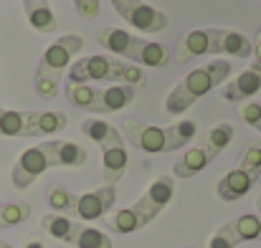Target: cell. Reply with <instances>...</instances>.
I'll return each instance as SVG.
<instances>
[{
    "instance_id": "3",
    "label": "cell",
    "mask_w": 261,
    "mask_h": 248,
    "mask_svg": "<svg viewBox=\"0 0 261 248\" xmlns=\"http://www.w3.org/2000/svg\"><path fill=\"white\" fill-rule=\"evenodd\" d=\"M96 43L104 48V51H112V56H124L129 59V64L135 66H147V69H163L173 61V51L165 46V43H155V41H147V38H140L129 31H122V28H101L96 33Z\"/></svg>"
},
{
    "instance_id": "24",
    "label": "cell",
    "mask_w": 261,
    "mask_h": 248,
    "mask_svg": "<svg viewBox=\"0 0 261 248\" xmlns=\"http://www.w3.org/2000/svg\"><path fill=\"white\" fill-rule=\"evenodd\" d=\"M96 91H99V89H94V86H89V84L66 81V96H69V101H71L74 106L84 109V112H89L91 104L96 101Z\"/></svg>"
},
{
    "instance_id": "14",
    "label": "cell",
    "mask_w": 261,
    "mask_h": 248,
    "mask_svg": "<svg viewBox=\"0 0 261 248\" xmlns=\"http://www.w3.org/2000/svg\"><path fill=\"white\" fill-rule=\"evenodd\" d=\"M213 38H216V28H198L182 36V41L177 43L173 51V61L177 64H188L198 56L213 53Z\"/></svg>"
},
{
    "instance_id": "7",
    "label": "cell",
    "mask_w": 261,
    "mask_h": 248,
    "mask_svg": "<svg viewBox=\"0 0 261 248\" xmlns=\"http://www.w3.org/2000/svg\"><path fill=\"white\" fill-rule=\"evenodd\" d=\"M82 134H87L91 142L99 145L101 150V167H104V182L107 185H117L124 172H127V150H124V140H122V132H117V127L96 119V117H89L82 122Z\"/></svg>"
},
{
    "instance_id": "10",
    "label": "cell",
    "mask_w": 261,
    "mask_h": 248,
    "mask_svg": "<svg viewBox=\"0 0 261 248\" xmlns=\"http://www.w3.org/2000/svg\"><path fill=\"white\" fill-rule=\"evenodd\" d=\"M51 167H61L59 160V140H51V142H41L36 147H28L13 165L10 172V180L18 190H25L31 187L46 170Z\"/></svg>"
},
{
    "instance_id": "26",
    "label": "cell",
    "mask_w": 261,
    "mask_h": 248,
    "mask_svg": "<svg viewBox=\"0 0 261 248\" xmlns=\"http://www.w3.org/2000/svg\"><path fill=\"white\" fill-rule=\"evenodd\" d=\"M239 243H241V238H239L233 223L228 221V223H223V226L213 233V238H211L208 248H236Z\"/></svg>"
},
{
    "instance_id": "23",
    "label": "cell",
    "mask_w": 261,
    "mask_h": 248,
    "mask_svg": "<svg viewBox=\"0 0 261 248\" xmlns=\"http://www.w3.org/2000/svg\"><path fill=\"white\" fill-rule=\"evenodd\" d=\"M28 215H31V205L28 203H3L0 205V231L20 226L23 221H28Z\"/></svg>"
},
{
    "instance_id": "16",
    "label": "cell",
    "mask_w": 261,
    "mask_h": 248,
    "mask_svg": "<svg viewBox=\"0 0 261 248\" xmlns=\"http://www.w3.org/2000/svg\"><path fill=\"white\" fill-rule=\"evenodd\" d=\"M251 48H254V43L244 33L231 31V28H216L213 53H228V56H236V59H249Z\"/></svg>"
},
{
    "instance_id": "29",
    "label": "cell",
    "mask_w": 261,
    "mask_h": 248,
    "mask_svg": "<svg viewBox=\"0 0 261 248\" xmlns=\"http://www.w3.org/2000/svg\"><path fill=\"white\" fill-rule=\"evenodd\" d=\"M25 248H46V246H43L41 241H28V243H25Z\"/></svg>"
},
{
    "instance_id": "6",
    "label": "cell",
    "mask_w": 261,
    "mask_h": 248,
    "mask_svg": "<svg viewBox=\"0 0 261 248\" xmlns=\"http://www.w3.org/2000/svg\"><path fill=\"white\" fill-rule=\"evenodd\" d=\"M82 48H84L82 36H61L56 43H51L46 48V53L41 56L38 69H36V91L41 99H54L59 94L61 74L74 64V59Z\"/></svg>"
},
{
    "instance_id": "21",
    "label": "cell",
    "mask_w": 261,
    "mask_h": 248,
    "mask_svg": "<svg viewBox=\"0 0 261 248\" xmlns=\"http://www.w3.org/2000/svg\"><path fill=\"white\" fill-rule=\"evenodd\" d=\"M48 205L54 208L56 215L71 218V215H74V205H76V195L69 192V190L61 187V185H54V187L48 190Z\"/></svg>"
},
{
    "instance_id": "13",
    "label": "cell",
    "mask_w": 261,
    "mask_h": 248,
    "mask_svg": "<svg viewBox=\"0 0 261 248\" xmlns=\"http://www.w3.org/2000/svg\"><path fill=\"white\" fill-rule=\"evenodd\" d=\"M114 203H117V187H112V185L96 187L91 192L76 195V205H74V215L71 218L79 221V223L99 221V218H104V213L112 210Z\"/></svg>"
},
{
    "instance_id": "11",
    "label": "cell",
    "mask_w": 261,
    "mask_h": 248,
    "mask_svg": "<svg viewBox=\"0 0 261 248\" xmlns=\"http://www.w3.org/2000/svg\"><path fill=\"white\" fill-rule=\"evenodd\" d=\"M112 8L135 28L142 33H160L168 28V15L152 5H147L145 0H109Z\"/></svg>"
},
{
    "instance_id": "30",
    "label": "cell",
    "mask_w": 261,
    "mask_h": 248,
    "mask_svg": "<svg viewBox=\"0 0 261 248\" xmlns=\"http://www.w3.org/2000/svg\"><path fill=\"white\" fill-rule=\"evenodd\" d=\"M256 210H259V215H261V195L256 198Z\"/></svg>"
},
{
    "instance_id": "28",
    "label": "cell",
    "mask_w": 261,
    "mask_h": 248,
    "mask_svg": "<svg viewBox=\"0 0 261 248\" xmlns=\"http://www.w3.org/2000/svg\"><path fill=\"white\" fill-rule=\"evenodd\" d=\"M241 117H244V122H246V124H251V127L261 134V101H251V104H246V106L241 109Z\"/></svg>"
},
{
    "instance_id": "9",
    "label": "cell",
    "mask_w": 261,
    "mask_h": 248,
    "mask_svg": "<svg viewBox=\"0 0 261 248\" xmlns=\"http://www.w3.org/2000/svg\"><path fill=\"white\" fill-rule=\"evenodd\" d=\"M261 177V142H251L241 157V165L233 167L231 172H226L218 185H216V195L226 203H236L241 200Z\"/></svg>"
},
{
    "instance_id": "20",
    "label": "cell",
    "mask_w": 261,
    "mask_h": 248,
    "mask_svg": "<svg viewBox=\"0 0 261 248\" xmlns=\"http://www.w3.org/2000/svg\"><path fill=\"white\" fill-rule=\"evenodd\" d=\"M28 117H31V112L0 106V137H31Z\"/></svg>"
},
{
    "instance_id": "32",
    "label": "cell",
    "mask_w": 261,
    "mask_h": 248,
    "mask_svg": "<svg viewBox=\"0 0 261 248\" xmlns=\"http://www.w3.org/2000/svg\"><path fill=\"white\" fill-rule=\"evenodd\" d=\"M0 243H3V241H0Z\"/></svg>"
},
{
    "instance_id": "15",
    "label": "cell",
    "mask_w": 261,
    "mask_h": 248,
    "mask_svg": "<svg viewBox=\"0 0 261 248\" xmlns=\"http://www.w3.org/2000/svg\"><path fill=\"white\" fill-rule=\"evenodd\" d=\"M137 89L135 86H127V84H114V86H107V89H99L96 91V101L91 104L89 112L94 114H112V112H122L124 106H129L135 99H137Z\"/></svg>"
},
{
    "instance_id": "18",
    "label": "cell",
    "mask_w": 261,
    "mask_h": 248,
    "mask_svg": "<svg viewBox=\"0 0 261 248\" xmlns=\"http://www.w3.org/2000/svg\"><path fill=\"white\" fill-rule=\"evenodd\" d=\"M23 10H25L28 23L38 33H56L59 31V20H56L48 0H23Z\"/></svg>"
},
{
    "instance_id": "22",
    "label": "cell",
    "mask_w": 261,
    "mask_h": 248,
    "mask_svg": "<svg viewBox=\"0 0 261 248\" xmlns=\"http://www.w3.org/2000/svg\"><path fill=\"white\" fill-rule=\"evenodd\" d=\"M231 223H233V228H236L241 243H246V241H261V215L244 213V215L233 218Z\"/></svg>"
},
{
    "instance_id": "2",
    "label": "cell",
    "mask_w": 261,
    "mask_h": 248,
    "mask_svg": "<svg viewBox=\"0 0 261 248\" xmlns=\"http://www.w3.org/2000/svg\"><path fill=\"white\" fill-rule=\"evenodd\" d=\"M173 195H175V177L173 175H160L158 180L150 182V187L142 192V198H140L137 203H132L129 208L117 210V213L107 221V226H109L114 233H122V236L135 233V231L150 226V223L170 205Z\"/></svg>"
},
{
    "instance_id": "5",
    "label": "cell",
    "mask_w": 261,
    "mask_h": 248,
    "mask_svg": "<svg viewBox=\"0 0 261 248\" xmlns=\"http://www.w3.org/2000/svg\"><path fill=\"white\" fill-rule=\"evenodd\" d=\"M231 71H233V66H231V61H226V59H216V61H211V64H205V66L190 71V74L168 94V99H165V112H168V114H182V112H188L200 96H205L208 91H213L216 86H221V84L226 81V79L231 76Z\"/></svg>"
},
{
    "instance_id": "25",
    "label": "cell",
    "mask_w": 261,
    "mask_h": 248,
    "mask_svg": "<svg viewBox=\"0 0 261 248\" xmlns=\"http://www.w3.org/2000/svg\"><path fill=\"white\" fill-rule=\"evenodd\" d=\"M74 248H112V238H109L107 233L96 231V228L84 226V228L79 231V236H76Z\"/></svg>"
},
{
    "instance_id": "27",
    "label": "cell",
    "mask_w": 261,
    "mask_h": 248,
    "mask_svg": "<svg viewBox=\"0 0 261 248\" xmlns=\"http://www.w3.org/2000/svg\"><path fill=\"white\" fill-rule=\"evenodd\" d=\"M74 8L79 13V18L84 20H94L101 10V0H74Z\"/></svg>"
},
{
    "instance_id": "1",
    "label": "cell",
    "mask_w": 261,
    "mask_h": 248,
    "mask_svg": "<svg viewBox=\"0 0 261 248\" xmlns=\"http://www.w3.org/2000/svg\"><path fill=\"white\" fill-rule=\"evenodd\" d=\"M122 132H124V140L135 145L137 150L147 155H168V152H177L185 145H190L198 127L193 119H180L177 124H170V127H155L142 119L127 117L122 122Z\"/></svg>"
},
{
    "instance_id": "31",
    "label": "cell",
    "mask_w": 261,
    "mask_h": 248,
    "mask_svg": "<svg viewBox=\"0 0 261 248\" xmlns=\"http://www.w3.org/2000/svg\"><path fill=\"white\" fill-rule=\"evenodd\" d=\"M0 248H13V246H8V243H5V241H3V243H0Z\"/></svg>"
},
{
    "instance_id": "19",
    "label": "cell",
    "mask_w": 261,
    "mask_h": 248,
    "mask_svg": "<svg viewBox=\"0 0 261 248\" xmlns=\"http://www.w3.org/2000/svg\"><path fill=\"white\" fill-rule=\"evenodd\" d=\"M66 124H69V119H66V114H61V112H31V117H28L31 137L64 132Z\"/></svg>"
},
{
    "instance_id": "17",
    "label": "cell",
    "mask_w": 261,
    "mask_h": 248,
    "mask_svg": "<svg viewBox=\"0 0 261 248\" xmlns=\"http://www.w3.org/2000/svg\"><path fill=\"white\" fill-rule=\"evenodd\" d=\"M41 228H43L51 238H56V241H61V243H66V246H74L79 231L84 228V223H79V221H74V218H66V215L46 213V215L41 218Z\"/></svg>"
},
{
    "instance_id": "12",
    "label": "cell",
    "mask_w": 261,
    "mask_h": 248,
    "mask_svg": "<svg viewBox=\"0 0 261 248\" xmlns=\"http://www.w3.org/2000/svg\"><path fill=\"white\" fill-rule=\"evenodd\" d=\"M261 89V33L256 36V43L251 48V64L246 66V71H241L233 81L223 89V99L226 101H244L249 96H254Z\"/></svg>"
},
{
    "instance_id": "8",
    "label": "cell",
    "mask_w": 261,
    "mask_h": 248,
    "mask_svg": "<svg viewBox=\"0 0 261 248\" xmlns=\"http://www.w3.org/2000/svg\"><path fill=\"white\" fill-rule=\"evenodd\" d=\"M231 140H233V124L221 122V124L211 127L208 132L200 134V140H198L195 147L185 150V152L177 157V162L173 165V177L188 180V177L198 175L200 170H205V167L211 165V162L231 145Z\"/></svg>"
},
{
    "instance_id": "4",
    "label": "cell",
    "mask_w": 261,
    "mask_h": 248,
    "mask_svg": "<svg viewBox=\"0 0 261 248\" xmlns=\"http://www.w3.org/2000/svg\"><path fill=\"white\" fill-rule=\"evenodd\" d=\"M69 81H112L127 84V86H135L137 91H142L147 86V74L140 66L122 61L112 53H96V56H84L69 66Z\"/></svg>"
}]
</instances>
